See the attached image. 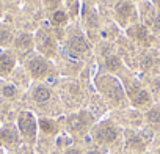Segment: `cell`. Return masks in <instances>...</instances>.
<instances>
[{
  "instance_id": "obj_23",
  "label": "cell",
  "mask_w": 160,
  "mask_h": 154,
  "mask_svg": "<svg viewBox=\"0 0 160 154\" xmlns=\"http://www.w3.org/2000/svg\"><path fill=\"white\" fill-rule=\"evenodd\" d=\"M88 154H99V152H98V151H90Z\"/></svg>"
},
{
  "instance_id": "obj_20",
  "label": "cell",
  "mask_w": 160,
  "mask_h": 154,
  "mask_svg": "<svg viewBox=\"0 0 160 154\" xmlns=\"http://www.w3.org/2000/svg\"><path fill=\"white\" fill-rule=\"evenodd\" d=\"M151 64V58H144L143 60V66H149Z\"/></svg>"
},
{
  "instance_id": "obj_17",
  "label": "cell",
  "mask_w": 160,
  "mask_h": 154,
  "mask_svg": "<svg viewBox=\"0 0 160 154\" xmlns=\"http://www.w3.org/2000/svg\"><path fill=\"white\" fill-rule=\"evenodd\" d=\"M148 118H149V121H152V123H158V121H160V113H158L157 110H151V112L148 113Z\"/></svg>"
},
{
  "instance_id": "obj_21",
  "label": "cell",
  "mask_w": 160,
  "mask_h": 154,
  "mask_svg": "<svg viewBox=\"0 0 160 154\" xmlns=\"http://www.w3.org/2000/svg\"><path fill=\"white\" fill-rule=\"evenodd\" d=\"M66 154H80V152H78L77 149H69V151H68Z\"/></svg>"
},
{
  "instance_id": "obj_19",
  "label": "cell",
  "mask_w": 160,
  "mask_h": 154,
  "mask_svg": "<svg viewBox=\"0 0 160 154\" xmlns=\"http://www.w3.org/2000/svg\"><path fill=\"white\" fill-rule=\"evenodd\" d=\"M154 27L155 28H160V18H155L154 19Z\"/></svg>"
},
{
  "instance_id": "obj_24",
  "label": "cell",
  "mask_w": 160,
  "mask_h": 154,
  "mask_svg": "<svg viewBox=\"0 0 160 154\" xmlns=\"http://www.w3.org/2000/svg\"><path fill=\"white\" fill-rule=\"evenodd\" d=\"M158 7H160V2H158Z\"/></svg>"
},
{
  "instance_id": "obj_14",
  "label": "cell",
  "mask_w": 160,
  "mask_h": 154,
  "mask_svg": "<svg viewBox=\"0 0 160 154\" xmlns=\"http://www.w3.org/2000/svg\"><path fill=\"white\" fill-rule=\"evenodd\" d=\"M83 120H82V116H72L71 118V126L74 127V129H80V127H82L83 126Z\"/></svg>"
},
{
  "instance_id": "obj_18",
  "label": "cell",
  "mask_w": 160,
  "mask_h": 154,
  "mask_svg": "<svg viewBox=\"0 0 160 154\" xmlns=\"http://www.w3.org/2000/svg\"><path fill=\"white\" fill-rule=\"evenodd\" d=\"M14 93H16V88H14V87H5V88H3V95L8 96V98L14 96Z\"/></svg>"
},
{
  "instance_id": "obj_10",
  "label": "cell",
  "mask_w": 160,
  "mask_h": 154,
  "mask_svg": "<svg viewBox=\"0 0 160 154\" xmlns=\"http://www.w3.org/2000/svg\"><path fill=\"white\" fill-rule=\"evenodd\" d=\"M132 98H133V102H135V104H144V102H148V101H149L148 93H146V91H143V90H137V91H135V95H133Z\"/></svg>"
},
{
  "instance_id": "obj_15",
  "label": "cell",
  "mask_w": 160,
  "mask_h": 154,
  "mask_svg": "<svg viewBox=\"0 0 160 154\" xmlns=\"http://www.w3.org/2000/svg\"><path fill=\"white\" fill-rule=\"evenodd\" d=\"M66 22V14L63 11H57L53 14V24H64Z\"/></svg>"
},
{
  "instance_id": "obj_4",
  "label": "cell",
  "mask_w": 160,
  "mask_h": 154,
  "mask_svg": "<svg viewBox=\"0 0 160 154\" xmlns=\"http://www.w3.org/2000/svg\"><path fill=\"white\" fill-rule=\"evenodd\" d=\"M69 49L72 50V52H77V54H82V52H85L87 49H88V46H87V41L82 38V36H72L71 39H69Z\"/></svg>"
},
{
  "instance_id": "obj_22",
  "label": "cell",
  "mask_w": 160,
  "mask_h": 154,
  "mask_svg": "<svg viewBox=\"0 0 160 154\" xmlns=\"http://www.w3.org/2000/svg\"><path fill=\"white\" fill-rule=\"evenodd\" d=\"M46 2H47V3H57L58 0H46Z\"/></svg>"
},
{
  "instance_id": "obj_12",
  "label": "cell",
  "mask_w": 160,
  "mask_h": 154,
  "mask_svg": "<svg viewBox=\"0 0 160 154\" xmlns=\"http://www.w3.org/2000/svg\"><path fill=\"white\" fill-rule=\"evenodd\" d=\"M39 124H41V129H42L44 132H49V134H52V132L55 131V127H53V123H52V121H49V120H41V121H39Z\"/></svg>"
},
{
  "instance_id": "obj_16",
  "label": "cell",
  "mask_w": 160,
  "mask_h": 154,
  "mask_svg": "<svg viewBox=\"0 0 160 154\" xmlns=\"http://www.w3.org/2000/svg\"><path fill=\"white\" fill-rule=\"evenodd\" d=\"M107 66H108L110 69H118L119 60H118L116 57H108V58H107Z\"/></svg>"
},
{
  "instance_id": "obj_5",
  "label": "cell",
  "mask_w": 160,
  "mask_h": 154,
  "mask_svg": "<svg viewBox=\"0 0 160 154\" xmlns=\"http://www.w3.org/2000/svg\"><path fill=\"white\" fill-rule=\"evenodd\" d=\"M98 137L102 140V141H113L116 138V131L110 126V124H104L99 132H98Z\"/></svg>"
},
{
  "instance_id": "obj_8",
  "label": "cell",
  "mask_w": 160,
  "mask_h": 154,
  "mask_svg": "<svg viewBox=\"0 0 160 154\" xmlns=\"http://www.w3.org/2000/svg\"><path fill=\"white\" fill-rule=\"evenodd\" d=\"M129 35L133 36V38H137V39H146L148 32H146L144 27H141V25H135V27H132V28L129 30Z\"/></svg>"
},
{
  "instance_id": "obj_1",
  "label": "cell",
  "mask_w": 160,
  "mask_h": 154,
  "mask_svg": "<svg viewBox=\"0 0 160 154\" xmlns=\"http://www.w3.org/2000/svg\"><path fill=\"white\" fill-rule=\"evenodd\" d=\"M18 124H19L21 134H22L27 140H33V138H35V135H36V123H35V118H33L32 113L22 112V113L19 115Z\"/></svg>"
},
{
  "instance_id": "obj_7",
  "label": "cell",
  "mask_w": 160,
  "mask_h": 154,
  "mask_svg": "<svg viewBox=\"0 0 160 154\" xmlns=\"http://www.w3.org/2000/svg\"><path fill=\"white\" fill-rule=\"evenodd\" d=\"M33 98H35V101H38V102H46V101L50 98V91H49L47 88H44V87H38V88L33 91Z\"/></svg>"
},
{
  "instance_id": "obj_2",
  "label": "cell",
  "mask_w": 160,
  "mask_h": 154,
  "mask_svg": "<svg viewBox=\"0 0 160 154\" xmlns=\"http://www.w3.org/2000/svg\"><path fill=\"white\" fill-rule=\"evenodd\" d=\"M18 132L13 126H3L0 129V143H3L5 146H13L18 143Z\"/></svg>"
},
{
  "instance_id": "obj_3",
  "label": "cell",
  "mask_w": 160,
  "mask_h": 154,
  "mask_svg": "<svg viewBox=\"0 0 160 154\" xmlns=\"http://www.w3.org/2000/svg\"><path fill=\"white\" fill-rule=\"evenodd\" d=\"M28 68H30L32 75H35V77H41V75H44V74L47 72V64H46V61L41 60V58L32 60L30 64H28Z\"/></svg>"
},
{
  "instance_id": "obj_9",
  "label": "cell",
  "mask_w": 160,
  "mask_h": 154,
  "mask_svg": "<svg viewBox=\"0 0 160 154\" xmlns=\"http://www.w3.org/2000/svg\"><path fill=\"white\" fill-rule=\"evenodd\" d=\"M30 44H32V36H30V35H27V33L19 35V36H18V39H16V46H18L19 49L28 47Z\"/></svg>"
},
{
  "instance_id": "obj_6",
  "label": "cell",
  "mask_w": 160,
  "mask_h": 154,
  "mask_svg": "<svg viewBox=\"0 0 160 154\" xmlns=\"http://www.w3.org/2000/svg\"><path fill=\"white\" fill-rule=\"evenodd\" d=\"M14 64V57L10 55V54H3L0 55V74H7L11 71Z\"/></svg>"
},
{
  "instance_id": "obj_11",
  "label": "cell",
  "mask_w": 160,
  "mask_h": 154,
  "mask_svg": "<svg viewBox=\"0 0 160 154\" xmlns=\"http://www.w3.org/2000/svg\"><path fill=\"white\" fill-rule=\"evenodd\" d=\"M116 10H118V14H119V16H124V18H126V16H129V14H130V11H132V5H130V3L122 2V3H119V5H118V8H116Z\"/></svg>"
},
{
  "instance_id": "obj_13",
  "label": "cell",
  "mask_w": 160,
  "mask_h": 154,
  "mask_svg": "<svg viewBox=\"0 0 160 154\" xmlns=\"http://www.w3.org/2000/svg\"><path fill=\"white\" fill-rule=\"evenodd\" d=\"M10 41H11V33L10 32H7V30L0 32V44L7 46V44H10Z\"/></svg>"
}]
</instances>
